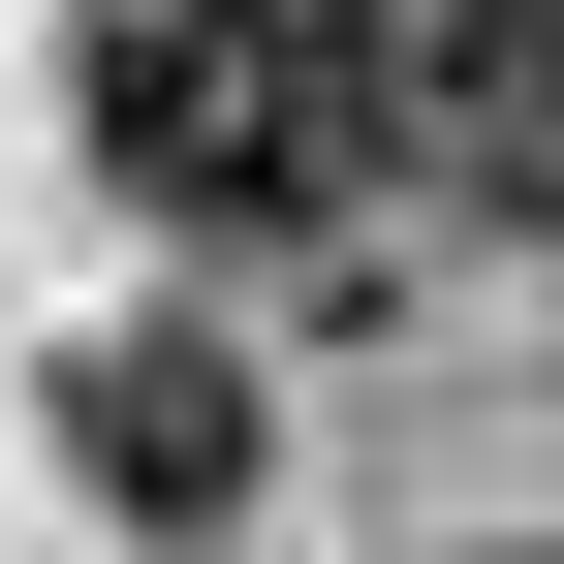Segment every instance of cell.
Returning a JSON list of instances; mask_svg holds the SVG:
<instances>
[{
  "label": "cell",
  "instance_id": "cell-1",
  "mask_svg": "<svg viewBox=\"0 0 564 564\" xmlns=\"http://www.w3.org/2000/svg\"><path fill=\"white\" fill-rule=\"evenodd\" d=\"M95 188L126 220H220V251H282V220H345V188L408 158V0H95Z\"/></svg>",
  "mask_w": 564,
  "mask_h": 564
},
{
  "label": "cell",
  "instance_id": "cell-2",
  "mask_svg": "<svg viewBox=\"0 0 564 564\" xmlns=\"http://www.w3.org/2000/svg\"><path fill=\"white\" fill-rule=\"evenodd\" d=\"M63 470H95L126 533H220V502H251V345L95 314V345H63Z\"/></svg>",
  "mask_w": 564,
  "mask_h": 564
},
{
  "label": "cell",
  "instance_id": "cell-3",
  "mask_svg": "<svg viewBox=\"0 0 564 564\" xmlns=\"http://www.w3.org/2000/svg\"><path fill=\"white\" fill-rule=\"evenodd\" d=\"M408 158L470 220H564V0H408Z\"/></svg>",
  "mask_w": 564,
  "mask_h": 564
}]
</instances>
